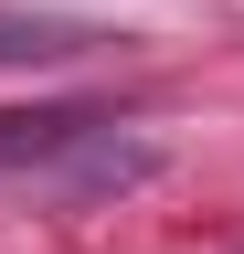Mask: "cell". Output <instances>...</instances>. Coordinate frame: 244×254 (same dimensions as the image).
<instances>
[{
  "mask_svg": "<svg viewBox=\"0 0 244 254\" xmlns=\"http://www.w3.org/2000/svg\"><path fill=\"white\" fill-rule=\"evenodd\" d=\"M85 43H96V32L64 21V11H0V64H64Z\"/></svg>",
  "mask_w": 244,
  "mask_h": 254,
  "instance_id": "6da1fadb",
  "label": "cell"
}]
</instances>
